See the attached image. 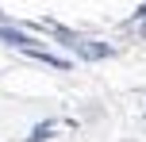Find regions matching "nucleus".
Returning <instances> with one entry per match:
<instances>
[{
  "instance_id": "7ed1b4c3",
  "label": "nucleus",
  "mask_w": 146,
  "mask_h": 142,
  "mask_svg": "<svg viewBox=\"0 0 146 142\" xmlns=\"http://www.w3.org/2000/svg\"><path fill=\"white\" fill-rule=\"evenodd\" d=\"M27 54H31V58H38V61H46V65H54V69H69V61H66V58H54V54H46V50L27 46Z\"/></svg>"
},
{
  "instance_id": "39448f33",
  "label": "nucleus",
  "mask_w": 146,
  "mask_h": 142,
  "mask_svg": "<svg viewBox=\"0 0 146 142\" xmlns=\"http://www.w3.org/2000/svg\"><path fill=\"white\" fill-rule=\"evenodd\" d=\"M135 27H139V35H142V38H146V19H142V23H135Z\"/></svg>"
},
{
  "instance_id": "20e7f679",
  "label": "nucleus",
  "mask_w": 146,
  "mask_h": 142,
  "mask_svg": "<svg viewBox=\"0 0 146 142\" xmlns=\"http://www.w3.org/2000/svg\"><path fill=\"white\" fill-rule=\"evenodd\" d=\"M50 135H54V123H38V127L27 135V142H46Z\"/></svg>"
},
{
  "instance_id": "f257e3e1",
  "label": "nucleus",
  "mask_w": 146,
  "mask_h": 142,
  "mask_svg": "<svg viewBox=\"0 0 146 142\" xmlns=\"http://www.w3.org/2000/svg\"><path fill=\"white\" fill-rule=\"evenodd\" d=\"M66 38H69L66 46H73V50H77L81 58H88V61H96V58H108V54H111L104 42H88V38H77V35H66Z\"/></svg>"
},
{
  "instance_id": "f03ea898",
  "label": "nucleus",
  "mask_w": 146,
  "mask_h": 142,
  "mask_svg": "<svg viewBox=\"0 0 146 142\" xmlns=\"http://www.w3.org/2000/svg\"><path fill=\"white\" fill-rule=\"evenodd\" d=\"M0 38H4L8 46H15V50H27L31 46V38L23 35V31H15V27H0Z\"/></svg>"
}]
</instances>
